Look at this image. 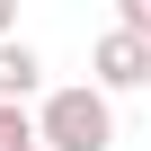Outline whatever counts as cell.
Segmentation results:
<instances>
[{
	"label": "cell",
	"instance_id": "1",
	"mask_svg": "<svg viewBox=\"0 0 151 151\" xmlns=\"http://www.w3.org/2000/svg\"><path fill=\"white\" fill-rule=\"evenodd\" d=\"M27 116H36V151H116V107H107L89 80L45 89Z\"/></svg>",
	"mask_w": 151,
	"mask_h": 151
},
{
	"label": "cell",
	"instance_id": "2",
	"mask_svg": "<svg viewBox=\"0 0 151 151\" xmlns=\"http://www.w3.org/2000/svg\"><path fill=\"white\" fill-rule=\"evenodd\" d=\"M89 89H98L107 107H116V98H133V89H151V45H133V36H116V27H107V36L89 45Z\"/></svg>",
	"mask_w": 151,
	"mask_h": 151
},
{
	"label": "cell",
	"instance_id": "3",
	"mask_svg": "<svg viewBox=\"0 0 151 151\" xmlns=\"http://www.w3.org/2000/svg\"><path fill=\"white\" fill-rule=\"evenodd\" d=\"M36 89H45V53L27 36H9V45H0V107H27Z\"/></svg>",
	"mask_w": 151,
	"mask_h": 151
},
{
	"label": "cell",
	"instance_id": "4",
	"mask_svg": "<svg viewBox=\"0 0 151 151\" xmlns=\"http://www.w3.org/2000/svg\"><path fill=\"white\" fill-rule=\"evenodd\" d=\"M0 151H36V116L27 107H0Z\"/></svg>",
	"mask_w": 151,
	"mask_h": 151
},
{
	"label": "cell",
	"instance_id": "5",
	"mask_svg": "<svg viewBox=\"0 0 151 151\" xmlns=\"http://www.w3.org/2000/svg\"><path fill=\"white\" fill-rule=\"evenodd\" d=\"M116 36H133V45H151V0H116Z\"/></svg>",
	"mask_w": 151,
	"mask_h": 151
},
{
	"label": "cell",
	"instance_id": "6",
	"mask_svg": "<svg viewBox=\"0 0 151 151\" xmlns=\"http://www.w3.org/2000/svg\"><path fill=\"white\" fill-rule=\"evenodd\" d=\"M18 36V0H0V45H9Z\"/></svg>",
	"mask_w": 151,
	"mask_h": 151
}]
</instances>
